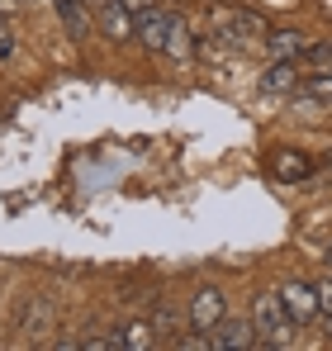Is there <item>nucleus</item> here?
Returning a JSON list of instances; mask_svg holds the SVG:
<instances>
[{
  "instance_id": "6e6552de",
  "label": "nucleus",
  "mask_w": 332,
  "mask_h": 351,
  "mask_svg": "<svg viewBox=\"0 0 332 351\" xmlns=\"http://www.w3.org/2000/svg\"><path fill=\"white\" fill-rule=\"evenodd\" d=\"M133 29H138V38H143V48L147 53H162V43H166V10H143L138 19H133Z\"/></svg>"
},
{
  "instance_id": "6ab92c4d",
  "label": "nucleus",
  "mask_w": 332,
  "mask_h": 351,
  "mask_svg": "<svg viewBox=\"0 0 332 351\" xmlns=\"http://www.w3.org/2000/svg\"><path fill=\"white\" fill-rule=\"evenodd\" d=\"M323 261H328V271H332V242H328V252H323Z\"/></svg>"
},
{
  "instance_id": "20e7f679",
  "label": "nucleus",
  "mask_w": 332,
  "mask_h": 351,
  "mask_svg": "<svg viewBox=\"0 0 332 351\" xmlns=\"http://www.w3.org/2000/svg\"><path fill=\"white\" fill-rule=\"evenodd\" d=\"M223 318H228V304H223V290H219V285L195 290V299H190V323H195L200 332H209V328H219Z\"/></svg>"
},
{
  "instance_id": "dca6fc26",
  "label": "nucleus",
  "mask_w": 332,
  "mask_h": 351,
  "mask_svg": "<svg viewBox=\"0 0 332 351\" xmlns=\"http://www.w3.org/2000/svg\"><path fill=\"white\" fill-rule=\"evenodd\" d=\"M313 290H318V313H328V318H332V280L313 285Z\"/></svg>"
},
{
  "instance_id": "4468645a",
  "label": "nucleus",
  "mask_w": 332,
  "mask_h": 351,
  "mask_svg": "<svg viewBox=\"0 0 332 351\" xmlns=\"http://www.w3.org/2000/svg\"><path fill=\"white\" fill-rule=\"evenodd\" d=\"M299 90H304L309 100H328V105H332V76H328V71H318V76H309V81H304Z\"/></svg>"
},
{
  "instance_id": "ddd939ff",
  "label": "nucleus",
  "mask_w": 332,
  "mask_h": 351,
  "mask_svg": "<svg viewBox=\"0 0 332 351\" xmlns=\"http://www.w3.org/2000/svg\"><path fill=\"white\" fill-rule=\"evenodd\" d=\"M266 86H271V90H299V71H294V62H276L271 76H266Z\"/></svg>"
},
{
  "instance_id": "0eeeda50",
  "label": "nucleus",
  "mask_w": 332,
  "mask_h": 351,
  "mask_svg": "<svg viewBox=\"0 0 332 351\" xmlns=\"http://www.w3.org/2000/svg\"><path fill=\"white\" fill-rule=\"evenodd\" d=\"M166 58L176 62H190L195 58V38H190V24L180 19V14H166V43H162Z\"/></svg>"
},
{
  "instance_id": "f257e3e1",
  "label": "nucleus",
  "mask_w": 332,
  "mask_h": 351,
  "mask_svg": "<svg viewBox=\"0 0 332 351\" xmlns=\"http://www.w3.org/2000/svg\"><path fill=\"white\" fill-rule=\"evenodd\" d=\"M252 328H257L261 347H285V342L294 337V318L285 313L280 294H257V304H252Z\"/></svg>"
},
{
  "instance_id": "7ed1b4c3",
  "label": "nucleus",
  "mask_w": 332,
  "mask_h": 351,
  "mask_svg": "<svg viewBox=\"0 0 332 351\" xmlns=\"http://www.w3.org/2000/svg\"><path fill=\"white\" fill-rule=\"evenodd\" d=\"M280 304H285V313L294 318V323H313L318 318V290L309 285V280H289V285H280Z\"/></svg>"
},
{
  "instance_id": "2eb2a0df",
  "label": "nucleus",
  "mask_w": 332,
  "mask_h": 351,
  "mask_svg": "<svg viewBox=\"0 0 332 351\" xmlns=\"http://www.w3.org/2000/svg\"><path fill=\"white\" fill-rule=\"evenodd\" d=\"M309 62H318V71H328L332 76V43H318V48H304Z\"/></svg>"
},
{
  "instance_id": "f3484780",
  "label": "nucleus",
  "mask_w": 332,
  "mask_h": 351,
  "mask_svg": "<svg viewBox=\"0 0 332 351\" xmlns=\"http://www.w3.org/2000/svg\"><path fill=\"white\" fill-rule=\"evenodd\" d=\"M119 5H123V10H128V14H133V19H138V14H143V10H152V0H119Z\"/></svg>"
},
{
  "instance_id": "a211bd4d",
  "label": "nucleus",
  "mask_w": 332,
  "mask_h": 351,
  "mask_svg": "<svg viewBox=\"0 0 332 351\" xmlns=\"http://www.w3.org/2000/svg\"><path fill=\"white\" fill-rule=\"evenodd\" d=\"M19 5H24V0H0V19H14V14H19Z\"/></svg>"
},
{
  "instance_id": "1a4fd4ad",
  "label": "nucleus",
  "mask_w": 332,
  "mask_h": 351,
  "mask_svg": "<svg viewBox=\"0 0 332 351\" xmlns=\"http://www.w3.org/2000/svg\"><path fill=\"white\" fill-rule=\"evenodd\" d=\"M271 171H276V180H309L313 176V162L304 152H294V147H280L276 157H271Z\"/></svg>"
},
{
  "instance_id": "9d476101",
  "label": "nucleus",
  "mask_w": 332,
  "mask_h": 351,
  "mask_svg": "<svg viewBox=\"0 0 332 351\" xmlns=\"http://www.w3.org/2000/svg\"><path fill=\"white\" fill-rule=\"evenodd\" d=\"M157 342V332H152V323L147 318H138V323H123L119 328V351H147Z\"/></svg>"
},
{
  "instance_id": "412c9836",
  "label": "nucleus",
  "mask_w": 332,
  "mask_h": 351,
  "mask_svg": "<svg viewBox=\"0 0 332 351\" xmlns=\"http://www.w3.org/2000/svg\"><path fill=\"white\" fill-rule=\"evenodd\" d=\"M328 342H332V318H328Z\"/></svg>"
},
{
  "instance_id": "39448f33",
  "label": "nucleus",
  "mask_w": 332,
  "mask_h": 351,
  "mask_svg": "<svg viewBox=\"0 0 332 351\" xmlns=\"http://www.w3.org/2000/svg\"><path fill=\"white\" fill-rule=\"evenodd\" d=\"M209 347H214V351H242V347H261V337H257L252 323L223 318L219 328H209Z\"/></svg>"
},
{
  "instance_id": "423d86ee",
  "label": "nucleus",
  "mask_w": 332,
  "mask_h": 351,
  "mask_svg": "<svg viewBox=\"0 0 332 351\" xmlns=\"http://www.w3.org/2000/svg\"><path fill=\"white\" fill-rule=\"evenodd\" d=\"M95 29L105 38H114V43H128L133 38V14L119 0H105V5H95Z\"/></svg>"
},
{
  "instance_id": "aec40b11",
  "label": "nucleus",
  "mask_w": 332,
  "mask_h": 351,
  "mask_svg": "<svg viewBox=\"0 0 332 351\" xmlns=\"http://www.w3.org/2000/svg\"><path fill=\"white\" fill-rule=\"evenodd\" d=\"M86 5H91V10H95V5H105V0H86Z\"/></svg>"
},
{
  "instance_id": "f03ea898",
  "label": "nucleus",
  "mask_w": 332,
  "mask_h": 351,
  "mask_svg": "<svg viewBox=\"0 0 332 351\" xmlns=\"http://www.w3.org/2000/svg\"><path fill=\"white\" fill-rule=\"evenodd\" d=\"M214 34L223 43H233V48H257L266 38V19L261 14H223L214 24Z\"/></svg>"
},
{
  "instance_id": "9b49d317",
  "label": "nucleus",
  "mask_w": 332,
  "mask_h": 351,
  "mask_svg": "<svg viewBox=\"0 0 332 351\" xmlns=\"http://www.w3.org/2000/svg\"><path fill=\"white\" fill-rule=\"evenodd\" d=\"M266 48L276 53V62H294L304 53V38L299 34H285V29H266Z\"/></svg>"
},
{
  "instance_id": "f8f14e48",
  "label": "nucleus",
  "mask_w": 332,
  "mask_h": 351,
  "mask_svg": "<svg viewBox=\"0 0 332 351\" xmlns=\"http://www.w3.org/2000/svg\"><path fill=\"white\" fill-rule=\"evenodd\" d=\"M24 332H29V337L53 332V304H48V299H34V304H29V313H24Z\"/></svg>"
}]
</instances>
